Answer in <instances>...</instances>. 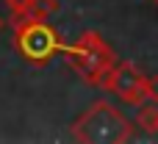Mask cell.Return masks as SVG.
Returning <instances> with one entry per match:
<instances>
[{"instance_id":"9","label":"cell","mask_w":158,"mask_h":144,"mask_svg":"<svg viewBox=\"0 0 158 144\" xmlns=\"http://www.w3.org/2000/svg\"><path fill=\"white\" fill-rule=\"evenodd\" d=\"M3 25H6V22H3V17H0V31H3Z\"/></svg>"},{"instance_id":"4","label":"cell","mask_w":158,"mask_h":144,"mask_svg":"<svg viewBox=\"0 0 158 144\" xmlns=\"http://www.w3.org/2000/svg\"><path fill=\"white\" fill-rule=\"evenodd\" d=\"M100 89L114 94V97H119L128 105H136V108L147 103V97H144V75L131 61H117Z\"/></svg>"},{"instance_id":"8","label":"cell","mask_w":158,"mask_h":144,"mask_svg":"<svg viewBox=\"0 0 158 144\" xmlns=\"http://www.w3.org/2000/svg\"><path fill=\"white\" fill-rule=\"evenodd\" d=\"M28 3H31V0H6V6L11 8V14H14V11H19V8H25Z\"/></svg>"},{"instance_id":"6","label":"cell","mask_w":158,"mask_h":144,"mask_svg":"<svg viewBox=\"0 0 158 144\" xmlns=\"http://www.w3.org/2000/svg\"><path fill=\"white\" fill-rule=\"evenodd\" d=\"M136 125H139L144 133L156 136V133H158V108H156V105H139Z\"/></svg>"},{"instance_id":"5","label":"cell","mask_w":158,"mask_h":144,"mask_svg":"<svg viewBox=\"0 0 158 144\" xmlns=\"http://www.w3.org/2000/svg\"><path fill=\"white\" fill-rule=\"evenodd\" d=\"M56 11H58V0H31L25 8H19V11L11 14V25L25 22V19H47Z\"/></svg>"},{"instance_id":"3","label":"cell","mask_w":158,"mask_h":144,"mask_svg":"<svg viewBox=\"0 0 158 144\" xmlns=\"http://www.w3.org/2000/svg\"><path fill=\"white\" fill-rule=\"evenodd\" d=\"M14 47L25 64L47 67L58 53H64L67 44L47 19H25L14 25Z\"/></svg>"},{"instance_id":"7","label":"cell","mask_w":158,"mask_h":144,"mask_svg":"<svg viewBox=\"0 0 158 144\" xmlns=\"http://www.w3.org/2000/svg\"><path fill=\"white\" fill-rule=\"evenodd\" d=\"M144 97L147 103H158V75H144Z\"/></svg>"},{"instance_id":"10","label":"cell","mask_w":158,"mask_h":144,"mask_svg":"<svg viewBox=\"0 0 158 144\" xmlns=\"http://www.w3.org/2000/svg\"><path fill=\"white\" fill-rule=\"evenodd\" d=\"M150 3H156V6H158V0H150Z\"/></svg>"},{"instance_id":"2","label":"cell","mask_w":158,"mask_h":144,"mask_svg":"<svg viewBox=\"0 0 158 144\" xmlns=\"http://www.w3.org/2000/svg\"><path fill=\"white\" fill-rule=\"evenodd\" d=\"M61 56L75 69V75L86 86H94V89L103 86V80L119 61L117 53L111 50V44H106V39L100 36V31H83L81 39L75 44H67Z\"/></svg>"},{"instance_id":"1","label":"cell","mask_w":158,"mask_h":144,"mask_svg":"<svg viewBox=\"0 0 158 144\" xmlns=\"http://www.w3.org/2000/svg\"><path fill=\"white\" fill-rule=\"evenodd\" d=\"M69 136L83 144H122L133 139V122L108 100H94L69 125Z\"/></svg>"}]
</instances>
